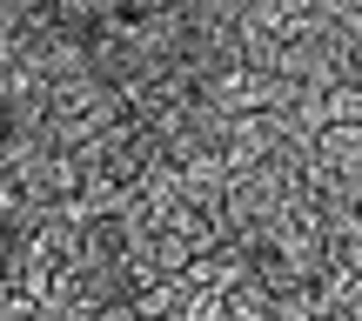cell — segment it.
<instances>
[{
    "label": "cell",
    "mask_w": 362,
    "mask_h": 321,
    "mask_svg": "<svg viewBox=\"0 0 362 321\" xmlns=\"http://www.w3.org/2000/svg\"><path fill=\"white\" fill-rule=\"evenodd\" d=\"M194 255H202V248H194L188 234H175V228H155V234H148V268H155V274H188Z\"/></svg>",
    "instance_id": "3"
},
{
    "label": "cell",
    "mask_w": 362,
    "mask_h": 321,
    "mask_svg": "<svg viewBox=\"0 0 362 321\" xmlns=\"http://www.w3.org/2000/svg\"><path fill=\"white\" fill-rule=\"evenodd\" d=\"M315 155H322L329 174H342L349 188H362V121H329L315 134Z\"/></svg>",
    "instance_id": "1"
},
{
    "label": "cell",
    "mask_w": 362,
    "mask_h": 321,
    "mask_svg": "<svg viewBox=\"0 0 362 321\" xmlns=\"http://www.w3.org/2000/svg\"><path fill=\"white\" fill-rule=\"evenodd\" d=\"M188 301H194V288L181 281V274H155V281L134 288V315H141V321H181Z\"/></svg>",
    "instance_id": "2"
},
{
    "label": "cell",
    "mask_w": 362,
    "mask_h": 321,
    "mask_svg": "<svg viewBox=\"0 0 362 321\" xmlns=\"http://www.w3.org/2000/svg\"><path fill=\"white\" fill-rule=\"evenodd\" d=\"M329 121H362V80H329Z\"/></svg>",
    "instance_id": "4"
}]
</instances>
